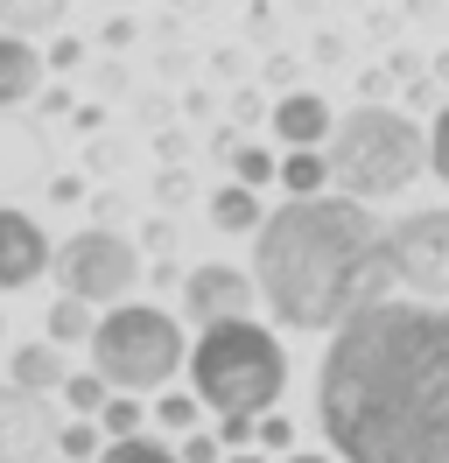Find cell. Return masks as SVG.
<instances>
[{"instance_id":"cell-1","label":"cell","mask_w":449,"mask_h":463,"mask_svg":"<svg viewBox=\"0 0 449 463\" xmlns=\"http://www.w3.org/2000/svg\"><path fill=\"white\" fill-rule=\"evenodd\" d=\"M316 429L344 463H449V309H351L316 365Z\"/></svg>"},{"instance_id":"cell-2","label":"cell","mask_w":449,"mask_h":463,"mask_svg":"<svg viewBox=\"0 0 449 463\" xmlns=\"http://www.w3.org/2000/svg\"><path fill=\"white\" fill-rule=\"evenodd\" d=\"M253 295L274 309L281 330L323 337L351 309L393 295L387 225L358 197H281V211L253 225Z\"/></svg>"},{"instance_id":"cell-3","label":"cell","mask_w":449,"mask_h":463,"mask_svg":"<svg viewBox=\"0 0 449 463\" xmlns=\"http://www.w3.org/2000/svg\"><path fill=\"white\" fill-rule=\"evenodd\" d=\"M183 365H190V393L211 414H267L288 393V351L253 317L204 323V337L183 351Z\"/></svg>"},{"instance_id":"cell-4","label":"cell","mask_w":449,"mask_h":463,"mask_svg":"<svg viewBox=\"0 0 449 463\" xmlns=\"http://www.w3.org/2000/svg\"><path fill=\"white\" fill-rule=\"evenodd\" d=\"M421 169H428V127H415L400 106H351L323 134V175L337 183V197H393Z\"/></svg>"},{"instance_id":"cell-5","label":"cell","mask_w":449,"mask_h":463,"mask_svg":"<svg viewBox=\"0 0 449 463\" xmlns=\"http://www.w3.org/2000/svg\"><path fill=\"white\" fill-rule=\"evenodd\" d=\"M91 373L106 379V393H162L183 373V323L155 302H112L106 317H91Z\"/></svg>"},{"instance_id":"cell-6","label":"cell","mask_w":449,"mask_h":463,"mask_svg":"<svg viewBox=\"0 0 449 463\" xmlns=\"http://www.w3.org/2000/svg\"><path fill=\"white\" fill-rule=\"evenodd\" d=\"M56 267V295H71V302H91V309H112V302H127V295L140 288V246L127 239V232L112 225H84L71 232L63 246L50 253Z\"/></svg>"},{"instance_id":"cell-7","label":"cell","mask_w":449,"mask_h":463,"mask_svg":"<svg viewBox=\"0 0 449 463\" xmlns=\"http://www.w3.org/2000/svg\"><path fill=\"white\" fill-rule=\"evenodd\" d=\"M387 267L400 288L415 295H449V203H428V211H407L400 225L387 232Z\"/></svg>"},{"instance_id":"cell-8","label":"cell","mask_w":449,"mask_h":463,"mask_svg":"<svg viewBox=\"0 0 449 463\" xmlns=\"http://www.w3.org/2000/svg\"><path fill=\"white\" fill-rule=\"evenodd\" d=\"M56 442V407L50 393H28V386H0V463H43Z\"/></svg>"},{"instance_id":"cell-9","label":"cell","mask_w":449,"mask_h":463,"mask_svg":"<svg viewBox=\"0 0 449 463\" xmlns=\"http://www.w3.org/2000/svg\"><path fill=\"white\" fill-rule=\"evenodd\" d=\"M253 274H239V267H224V260H204L183 274V317L204 330V323H218V317H253Z\"/></svg>"},{"instance_id":"cell-10","label":"cell","mask_w":449,"mask_h":463,"mask_svg":"<svg viewBox=\"0 0 449 463\" xmlns=\"http://www.w3.org/2000/svg\"><path fill=\"white\" fill-rule=\"evenodd\" d=\"M43 274H50V232L35 225L28 211L0 203V295L28 288V281H43Z\"/></svg>"},{"instance_id":"cell-11","label":"cell","mask_w":449,"mask_h":463,"mask_svg":"<svg viewBox=\"0 0 449 463\" xmlns=\"http://www.w3.org/2000/svg\"><path fill=\"white\" fill-rule=\"evenodd\" d=\"M267 119H274V134L288 147H323V134H330L337 113H330V99H316V91H281V106Z\"/></svg>"},{"instance_id":"cell-12","label":"cell","mask_w":449,"mask_h":463,"mask_svg":"<svg viewBox=\"0 0 449 463\" xmlns=\"http://www.w3.org/2000/svg\"><path fill=\"white\" fill-rule=\"evenodd\" d=\"M35 91H43V50L28 35H0V113L28 106Z\"/></svg>"},{"instance_id":"cell-13","label":"cell","mask_w":449,"mask_h":463,"mask_svg":"<svg viewBox=\"0 0 449 463\" xmlns=\"http://www.w3.org/2000/svg\"><path fill=\"white\" fill-rule=\"evenodd\" d=\"M63 351L50 345V337H35V345H14V358H7V379L14 386H28V393H56L63 386Z\"/></svg>"},{"instance_id":"cell-14","label":"cell","mask_w":449,"mask_h":463,"mask_svg":"<svg viewBox=\"0 0 449 463\" xmlns=\"http://www.w3.org/2000/svg\"><path fill=\"white\" fill-rule=\"evenodd\" d=\"M71 14V0H0V35H56Z\"/></svg>"},{"instance_id":"cell-15","label":"cell","mask_w":449,"mask_h":463,"mask_svg":"<svg viewBox=\"0 0 449 463\" xmlns=\"http://www.w3.org/2000/svg\"><path fill=\"white\" fill-rule=\"evenodd\" d=\"M260 218H267L260 190H246V183H224V190H211V225H218V232H253Z\"/></svg>"},{"instance_id":"cell-16","label":"cell","mask_w":449,"mask_h":463,"mask_svg":"<svg viewBox=\"0 0 449 463\" xmlns=\"http://www.w3.org/2000/svg\"><path fill=\"white\" fill-rule=\"evenodd\" d=\"M281 190L288 197H316V190H330V175H323V147H288V162H274Z\"/></svg>"},{"instance_id":"cell-17","label":"cell","mask_w":449,"mask_h":463,"mask_svg":"<svg viewBox=\"0 0 449 463\" xmlns=\"http://www.w3.org/2000/svg\"><path fill=\"white\" fill-rule=\"evenodd\" d=\"M43 337H50L56 351H63V345H84V337H91V302H71V295H56L50 317H43Z\"/></svg>"},{"instance_id":"cell-18","label":"cell","mask_w":449,"mask_h":463,"mask_svg":"<svg viewBox=\"0 0 449 463\" xmlns=\"http://www.w3.org/2000/svg\"><path fill=\"white\" fill-rule=\"evenodd\" d=\"M91 463H176V449L162 435H112V442H99Z\"/></svg>"},{"instance_id":"cell-19","label":"cell","mask_w":449,"mask_h":463,"mask_svg":"<svg viewBox=\"0 0 449 463\" xmlns=\"http://www.w3.org/2000/svg\"><path fill=\"white\" fill-rule=\"evenodd\" d=\"M91 421H99V435L112 442V435H140V421H148V407H140V393H106Z\"/></svg>"},{"instance_id":"cell-20","label":"cell","mask_w":449,"mask_h":463,"mask_svg":"<svg viewBox=\"0 0 449 463\" xmlns=\"http://www.w3.org/2000/svg\"><path fill=\"white\" fill-rule=\"evenodd\" d=\"M99 442H106V435H99V421H91V414H78V421H63V429H56V457L63 463H91L99 457Z\"/></svg>"},{"instance_id":"cell-21","label":"cell","mask_w":449,"mask_h":463,"mask_svg":"<svg viewBox=\"0 0 449 463\" xmlns=\"http://www.w3.org/2000/svg\"><path fill=\"white\" fill-rule=\"evenodd\" d=\"M224 162H232V183H246V190H267V183H274V155H267V147L232 141V147H224Z\"/></svg>"},{"instance_id":"cell-22","label":"cell","mask_w":449,"mask_h":463,"mask_svg":"<svg viewBox=\"0 0 449 463\" xmlns=\"http://www.w3.org/2000/svg\"><path fill=\"white\" fill-rule=\"evenodd\" d=\"M196 414H204V401H196V393H168V386H162V401L148 407V421H162L168 435H190Z\"/></svg>"},{"instance_id":"cell-23","label":"cell","mask_w":449,"mask_h":463,"mask_svg":"<svg viewBox=\"0 0 449 463\" xmlns=\"http://www.w3.org/2000/svg\"><path fill=\"white\" fill-rule=\"evenodd\" d=\"M56 393H63V407H71V414H99L106 379H99V373H63V386H56Z\"/></svg>"},{"instance_id":"cell-24","label":"cell","mask_w":449,"mask_h":463,"mask_svg":"<svg viewBox=\"0 0 449 463\" xmlns=\"http://www.w3.org/2000/svg\"><path fill=\"white\" fill-rule=\"evenodd\" d=\"M253 442L274 449V457H288V449H295V421H288V414H253Z\"/></svg>"},{"instance_id":"cell-25","label":"cell","mask_w":449,"mask_h":463,"mask_svg":"<svg viewBox=\"0 0 449 463\" xmlns=\"http://www.w3.org/2000/svg\"><path fill=\"white\" fill-rule=\"evenodd\" d=\"M428 169L443 175V190H449V99H443V113H435V127H428Z\"/></svg>"},{"instance_id":"cell-26","label":"cell","mask_w":449,"mask_h":463,"mask_svg":"<svg viewBox=\"0 0 449 463\" xmlns=\"http://www.w3.org/2000/svg\"><path fill=\"white\" fill-rule=\"evenodd\" d=\"M78 63H84V43H78V35H63V29H56V43L43 50V71H78Z\"/></svg>"},{"instance_id":"cell-27","label":"cell","mask_w":449,"mask_h":463,"mask_svg":"<svg viewBox=\"0 0 449 463\" xmlns=\"http://www.w3.org/2000/svg\"><path fill=\"white\" fill-rule=\"evenodd\" d=\"M253 442V414H218V449H246Z\"/></svg>"},{"instance_id":"cell-28","label":"cell","mask_w":449,"mask_h":463,"mask_svg":"<svg viewBox=\"0 0 449 463\" xmlns=\"http://www.w3.org/2000/svg\"><path fill=\"white\" fill-rule=\"evenodd\" d=\"M176 463H218V435H183V449H176Z\"/></svg>"},{"instance_id":"cell-29","label":"cell","mask_w":449,"mask_h":463,"mask_svg":"<svg viewBox=\"0 0 449 463\" xmlns=\"http://www.w3.org/2000/svg\"><path fill=\"white\" fill-rule=\"evenodd\" d=\"M155 197H162L168 211H176V203L190 197V175H183V169H162V175H155Z\"/></svg>"},{"instance_id":"cell-30","label":"cell","mask_w":449,"mask_h":463,"mask_svg":"<svg viewBox=\"0 0 449 463\" xmlns=\"http://www.w3.org/2000/svg\"><path fill=\"white\" fill-rule=\"evenodd\" d=\"M99 43H106V50H127V43H134V22H127V14H106V35H99Z\"/></svg>"},{"instance_id":"cell-31","label":"cell","mask_w":449,"mask_h":463,"mask_svg":"<svg viewBox=\"0 0 449 463\" xmlns=\"http://www.w3.org/2000/svg\"><path fill=\"white\" fill-rule=\"evenodd\" d=\"M140 246H176V225H168V218H148V225H140Z\"/></svg>"},{"instance_id":"cell-32","label":"cell","mask_w":449,"mask_h":463,"mask_svg":"<svg viewBox=\"0 0 449 463\" xmlns=\"http://www.w3.org/2000/svg\"><path fill=\"white\" fill-rule=\"evenodd\" d=\"M50 197H56V203H78L84 183H78V175H50Z\"/></svg>"},{"instance_id":"cell-33","label":"cell","mask_w":449,"mask_h":463,"mask_svg":"<svg viewBox=\"0 0 449 463\" xmlns=\"http://www.w3.org/2000/svg\"><path fill=\"white\" fill-rule=\"evenodd\" d=\"M288 463H337L330 449H288Z\"/></svg>"},{"instance_id":"cell-34","label":"cell","mask_w":449,"mask_h":463,"mask_svg":"<svg viewBox=\"0 0 449 463\" xmlns=\"http://www.w3.org/2000/svg\"><path fill=\"white\" fill-rule=\"evenodd\" d=\"M218 463H267L260 449H218Z\"/></svg>"},{"instance_id":"cell-35","label":"cell","mask_w":449,"mask_h":463,"mask_svg":"<svg viewBox=\"0 0 449 463\" xmlns=\"http://www.w3.org/2000/svg\"><path fill=\"white\" fill-rule=\"evenodd\" d=\"M435 78H443V85H449V50H443V57H435Z\"/></svg>"},{"instance_id":"cell-36","label":"cell","mask_w":449,"mask_h":463,"mask_svg":"<svg viewBox=\"0 0 449 463\" xmlns=\"http://www.w3.org/2000/svg\"><path fill=\"white\" fill-rule=\"evenodd\" d=\"M0 337H7V309H0Z\"/></svg>"}]
</instances>
